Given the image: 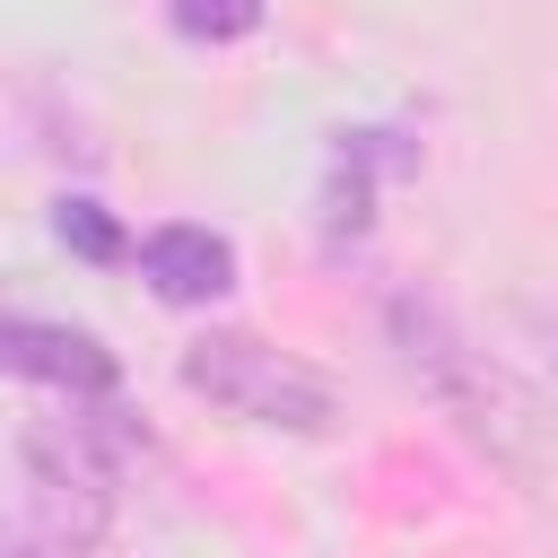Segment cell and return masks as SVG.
Here are the masks:
<instances>
[{
  "mask_svg": "<svg viewBox=\"0 0 558 558\" xmlns=\"http://www.w3.org/2000/svg\"><path fill=\"white\" fill-rule=\"evenodd\" d=\"M183 384H192L201 401L253 418V427H296V436L331 427V384H323L314 366H296L288 349L253 340V331H209V340H192V349H183Z\"/></svg>",
  "mask_w": 558,
  "mask_h": 558,
  "instance_id": "1",
  "label": "cell"
},
{
  "mask_svg": "<svg viewBox=\"0 0 558 558\" xmlns=\"http://www.w3.org/2000/svg\"><path fill=\"white\" fill-rule=\"evenodd\" d=\"M384 331H392V349H401V366L418 375V392L427 401H445L480 445H514V392L497 384V366H488V349H471L462 331H453V314L445 305H427V296H392L384 305Z\"/></svg>",
  "mask_w": 558,
  "mask_h": 558,
  "instance_id": "2",
  "label": "cell"
},
{
  "mask_svg": "<svg viewBox=\"0 0 558 558\" xmlns=\"http://www.w3.org/2000/svg\"><path fill=\"white\" fill-rule=\"evenodd\" d=\"M0 366L52 384V392H70V401H105L113 375H122L105 340H87V331H70V323H35V314H9V323H0Z\"/></svg>",
  "mask_w": 558,
  "mask_h": 558,
  "instance_id": "3",
  "label": "cell"
},
{
  "mask_svg": "<svg viewBox=\"0 0 558 558\" xmlns=\"http://www.w3.org/2000/svg\"><path fill=\"white\" fill-rule=\"evenodd\" d=\"M140 279H148L166 305H209V296L235 288V244H227L218 227H192V218L148 227V235H140Z\"/></svg>",
  "mask_w": 558,
  "mask_h": 558,
  "instance_id": "4",
  "label": "cell"
},
{
  "mask_svg": "<svg viewBox=\"0 0 558 558\" xmlns=\"http://www.w3.org/2000/svg\"><path fill=\"white\" fill-rule=\"evenodd\" d=\"M52 235H61L78 262H122V227H113V209L87 201V192H70V201L52 209Z\"/></svg>",
  "mask_w": 558,
  "mask_h": 558,
  "instance_id": "5",
  "label": "cell"
},
{
  "mask_svg": "<svg viewBox=\"0 0 558 558\" xmlns=\"http://www.w3.org/2000/svg\"><path fill=\"white\" fill-rule=\"evenodd\" d=\"M262 26V0H174V35L192 44H244Z\"/></svg>",
  "mask_w": 558,
  "mask_h": 558,
  "instance_id": "6",
  "label": "cell"
}]
</instances>
